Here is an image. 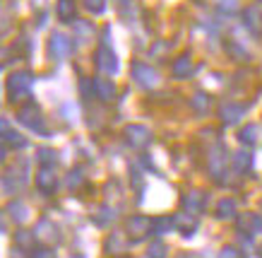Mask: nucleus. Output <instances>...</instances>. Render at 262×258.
I'll return each instance as SVG.
<instances>
[{"instance_id": "10", "label": "nucleus", "mask_w": 262, "mask_h": 258, "mask_svg": "<svg viewBox=\"0 0 262 258\" xmlns=\"http://www.w3.org/2000/svg\"><path fill=\"white\" fill-rule=\"evenodd\" d=\"M36 186H39L41 193H53L56 188V174L51 167H41L39 174H36Z\"/></svg>"}, {"instance_id": "24", "label": "nucleus", "mask_w": 262, "mask_h": 258, "mask_svg": "<svg viewBox=\"0 0 262 258\" xmlns=\"http://www.w3.org/2000/svg\"><path fill=\"white\" fill-rule=\"evenodd\" d=\"M10 212H12V217H15L17 222H24V220L29 217V208H27L24 203H19V201L10 203Z\"/></svg>"}, {"instance_id": "22", "label": "nucleus", "mask_w": 262, "mask_h": 258, "mask_svg": "<svg viewBox=\"0 0 262 258\" xmlns=\"http://www.w3.org/2000/svg\"><path fill=\"white\" fill-rule=\"evenodd\" d=\"M36 154H39L36 160H39L41 167H53V164H56V152H53L51 147H39Z\"/></svg>"}, {"instance_id": "5", "label": "nucleus", "mask_w": 262, "mask_h": 258, "mask_svg": "<svg viewBox=\"0 0 262 258\" xmlns=\"http://www.w3.org/2000/svg\"><path fill=\"white\" fill-rule=\"evenodd\" d=\"M48 51H51V56L56 58V61H63V58H68L72 53V39H68V36L60 32H53L51 34Z\"/></svg>"}, {"instance_id": "27", "label": "nucleus", "mask_w": 262, "mask_h": 258, "mask_svg": "<svg viewBox=\"0 0 262 258\" xmlns=\"http://www.w3.org/2000/svg\"><path fill=\"white\" fill-rule=\"evenodd\" d=\"M183 205L188 210H200V205H202V193H200V191H190V193L183 198Z\"/></svg>"}, {"instance_id": "15", "label": "nucleus", "mask_w": 262, "mask_h": 258, "mask_svg": "<svg viewBox=\"0 0 262 258\" xmlns=\"http://www.w3.org/2000/svg\"><path fill=\"white\" fill-rule=\"evenodd\" d=\"M192 73V61L188 53H183V56H178L173 61V75L176 77H188V75Z\"/></svg>"}, {"instance_id": "35", "label": "nucleus", "mask_w": 262, "mask_h": 258, "mask_svg": "<svg viewBox=\"0 0 262 258\" xmlns=\"http://www.w3.org/2000/svg\"><path fill=\"white\" fill-rule=\"evenodd\" d=\"M260 258H262V246H260Z\"/></svg>"}, {"instance_id": "12", "label": "nucleus", "mask_w": 262, "mask_h": 258, "mask_svg": "<svg viewBox=\"0 0 262 258\" xmlns=\"http://www.w3.org/2000/svg\"><path fill=\"white\" fill-rule=\"evenodd\" d=\"M238 227L248 234H262V215H255V212H246L243 217L238 220Z\"/></svg>"}, {"instance_id": "17", "label": "nucleus", "mask_w": 262, "mask_h": 258, "mask_svg": "<svg viewBox=\"0 0 262 258\" xmlns=\"http://www.w3.org/2000/svg\"><path fill=\"white\" fill-rule=\"evenodd\" d=\"M238 140L243 143V145H248V147L255 145V143L260 140V128H257L255 123H248L246 128H243V130L238 133Z\"/></svg>"}, {"instance_id": "4", "label": "nucleus", "mask_w": 262, "mask_h": 258, "mask_svg": "<svg viewBox=\"0 0 262 258\" xmlns=\"http://www.w3.org/2000/svg\"><path fill=\"white\" fill-rule=\"evenodd\" d=\"M94 61H96V68L103 70V73H108V75L118 73V58H116V53L108 49V44H101V46L96 49Z\"/></svg>"}, {"instance_id": "21", "label": "nucleus", "mask_w": 262, "mask_h": 258, "mask_svg": "<svg viewBox=\"0 0 262 258\" xmlns=\"http://www.w3.org/2000/svg\"><path fill=\"white\" fill-rule=\"evenodd\" d=\"M190 106L195 109V111H200V113H205L209 106H212V97L209 94H205V92H198L195 97L190 99Z\"/></svg>"}, {"instance_id": "9", "label": "nucleus", "mask_w": 262, "mask_h": 258, "mask_svg": "<svg viewBox=\"0 0 262 258\" xmlns=\"http://www.w3.org/2000/svg\"><path fill=\"white\" fill-rule=\"evenodd\" d=\"M243 113H246V109L241 104H233V102H224L222 106H219V116H222L224 123H238L241 118H243Z\"/></svg>"}, {"instance_id": "1", "label": "nucleus", "mask_w": 262, "mask_h": 258, "mask_svg": "<svg viewBox=\"0 0 262 258\" xmlns=\"http://www.w3.org/2000/svg\"><path fill=\"white\" fill-rule=\"evenodd\" d=\"M34 85V75L27 73V70H19V73H12L8 80V92L12 102H22V99L29 97V89Z\"/></svg>"}, {"instance_id": "30", "label": "nucleus", "mask_w": 262, "mask_h": 258, "mask_svg": "<svg viewBox=\"0 0 262 258\" xmlns=\"http://www.w3.org/2000/svg\"><path fill=\"white\" fill-rule=\"evenodd\" d=\"M219 258H246V256H243L236 246H224V249L219 251Z\"/></svg>"}, {"instance_id": "20", "label": "nucleus", "mask_w": 262, "mask_h": 258, "mask_svg": "<svg viewBox=\"0 0 262 258\" xmlns=\"http://www.w3.org/2000/svg\"><path fill=\"white\" fill-rule=\"evenodd\" d=\"M176 227V217H154L151 220V229L154 234H166L168 229Z\"/></svg>"}, {"instance_id": "16", "label": "nucleus", "mask_w": 262, "mask_h": 258, "mask_svg": "<svg viewBox=\"0 0 262 258\" xmlns=\"http://www.w3.org/2000/svg\"><path fill=\"white\" fill-rule=\"evenodd\" d=\"M72 32L80 41H87L92 39V34H94V25L92 22H84V19H75L72 22Z\"/></svg>"}, {"instance_id": "11", "label": "nucleus", "mask_w": 262, "mask_h": 258, "mask_svg": "<svg viewBox=\"0 0 262 258\" xmlns=\"http://www.w3.org/2000/svg\"><path fill=\"white\" fill-rule=\"evenodd\" d=\"M94 92L101 102H111L116 97V85H113V80H106V77H94Z\"/></svg>"}, {"instance_id": "6", "label": "nucleus", "mask_w": 262, "mask_h": 258, "mask_svg": "<svg viewBox=\"0 0 262 258\" xmlns=\"http://www.w3.org/2000/svg\"><path fill=\"white\" fill-rule=\"evenodd\" d=\"M133 77L142 87H157L159 85V73L154 68H149L147 63H133Z\"/></svg>"}, {"instance_id": "23", "label": "nucleus", "mask_w": 262, "mask_h": 258, "mask_svg": "<svg viewBox=\"0 0 262 258\" xmlns=\"http://www.w3.org/2000/svg\"><path fill=\"white\" fill-rule=\"evenodd\" d=\"M72 15H75V5H72V0H60V3H58V17H60L63 22H70Z\"/></svg>"}, {"instance_id": "8", "label": "nucleus", "mask_w": 262, "mask_h": 258, "mask_svg": "<svg viewBox=\"0 0 262 258\" xmlns=\"http://www.w3.org/2000/svg\"><path fill=\"white\" fill-rule=\"evenodd\" d=\"M151 229V220L144 217V215H133V217L127 220V232L133 234L135 239H142V236H147Z\"/></svg>"}, {"instance_id": "18", "label": "nucleus", "mask_w": 262, "mask_h": 258, "mask_svg": "<svg viewBox=\"0 0 262 258\" xmlns=\"http://www.w3.org/2000/svg\"><path fill=\"white\" fill-rule=\"evenodd\" d=\"M176 227H178L185 236H190V234L198 229V220L192 217V215H176Z\"/></svg>"}, {"instance_id": "7", "label": "nucleus", "mask_w": 262, "mask_h": 258, "mask_svg": "<svg viewBox=\"0 0 262 258\" xmlns=\"http://www.w3.org/2000/svg\"><path fill=\"white\" fill-rule=\"evenodd\" d=\"M125 140L130 147H144L151 140V133L149 128H144L140 123H130L125 128Z\"/></svg>"}, {"instance_id": "33", "label": "nucleus", "mask_w": 262, "mask_h": 258, "mask_svg": "<svg viewBox=\"0 0 262 258\" xmlns=\"http://www.w3.org/2000/svg\"><path fill=\"white\" fill-rule=\"evenodd\" d=\"M32 258H56V253H53L51 249H41V251H36Z\"/></svg>"}, {"instance_id": "29", "label": "nucleus", "mask_w": 262, "mask_h": 258, "mask_svg": "<svg viewBox=\"0 0 262 258\" xmlns=\"http://www.w3.org/2000/svg\"><path fill=\"white\" fill-rule=\"evenodd\" d=\"M84 8H87L89 12L99 15V12H103V10H106V0H84Z\"/></svg>"}, {"instance_id": "3", "label": "nucleus", "mask_w": 262, "mask_h": 258, "mask_svg": "<svg viewBox=\"0 0 262 258\" xmlns=\"http://www.w3.org/2000/svg\"><path fill=\"white\" fill-rule=\"evenodd\" d=\"M207 169H209V174H212L216 181H222V176L226 174V147L224 145L212 147V152L207 157Z\"/></svg>"}, {"instance_id": "34", "label": "nucleus", "mask_w": 262, "mask_h": 258, "mask_svg": "<svg viewBox=\"0 0 262 258\" xmlns=\"http://www.w3.org/2000/svg\"><path fill=\"white\" fill-rule=\"evenodd\" d=\"M178 258H195V256H188V253H183V256H178Z\"/></svg>"}, {"instance_id": "13", "label": "nucleus", "mask_w": 262, "mask_h": 258, "mask_svg": "<svg viewBox=\"0 0 262 258\" xmlns=\"http://www.w3.org/2000/svg\"><path fill=\"white\" fill-rule=\"evenodd\" d=\"M3 145H5V147H8V145H12V147H24V145H27V140H24L19 133L10 130L8 121H3Z\"/></svg>"}, {"instance_id": "14", "label": "nucleus", "mask_w": 262, "mask_h": 258, "mask_svg": "<svg viewBox=\"0 0 262 258\" xmlns=\"http://www.w3.org/2000/svg\"><path fill=\"white\" fill-rule=\"evenodd\" d=\"M216 217H222V220L236 217V201L233 198H222V201L216 203Z\"/></svg>"}, {"instance_id": "31", "label": "nucleus", "mask_w": 262, "mask_h": 258, "mask_svg": "<svg viewBox=\"0 0 262 258\" xmlns=\"http://www.w3.org/2000/svg\"><path fill=\"white\" fill-rule=\"evenodd\" d=\"M15 242L19 244V246H32V244H34V234H29V232H17L15 234Z\"/></svg>"}, {"instance_id": "32", "label": "nucleus", "mask_w": 262, "mask_h": 258, "mask_svg": "<svg viewBox=\"0 0 262 258\" xmlns=\"http://www.w3.org/2000/svg\"><path fill=\"white\" fill-rule=\"evenodd\" d=\"M226 49H229V53H231L233 58H236V61H246V58H248L246 51H241L238 46H236V44H226Z\"/></svg>"}, {"instance_id": "26", "label": "nucleus", "mask_w": 262, "mask_h": 258, "mask_svg": "<svg viewBox=\"0 0 262 258\" xmlns=\"http://www.w3.org/2000/svg\"><path fill=\"white\" fill-rule=\"evenodd\" d=\"M260 19H262V17H260V12H257L255 8H248L246 10V25L250 27L255 34L260 32Z\"/></svg>"}, {"instance_id": "2", "label": "nucleus", "mask_w": 262, "mask_h": 258, "mask_svg": "<svg viewBox=\"0 0 262 258\" xmlns=\"http://www.w3.org/2000/svg\"><path fill=\"white\" fill-rule=\"evenodd\" d=\"M17 121L22 123V126H27L29 130H34V133H39V135H46V123H43V118H41V111L39 106L34 104V102H29V104H24L19 111H17Z\"/></svg>"}, {"instance_id": "28", "label": "nucleus", "mask_w": 262, "mask_h": 258, "mask_svg": "<svg viewBox=\"0 0 262 258\" xmlns=\"http://www.w3.org/2000/svg\"><path fill=\"white\" fill-rule=\"evenodd\" d=\"M216 8L226 15H233V12H238V0H216Z\"/></svg>"}, {"instance_id": "25", "label": "nucleus", "mask_w": 262, "mask_h": 258, "mask_svg": "<svg viewBox=\"0 0 262 258\" xmlns=\"http://www.w3.org/2000/svg\"><path fill=\"white\" fill-rule=\"evenodd\" d=\"M168 249L164 242H151L149 249H147V258H166Z\"/></svg>"}, {"instance_id": "19", "label": "nucleus", "mask_w": 262, "mask_h": 258, "mask_svg": "<svg viewBox=\"0 0 262 258\" xmlns=\"http://www.w3.org/2000/svg\"><path fill=\"white\" fill-rule=\"evenodd\" d=\"M253 167V157H250V152H236L233 154V169L238 171V174H243V171H248Z\"/></svg>"}]
</instances>
